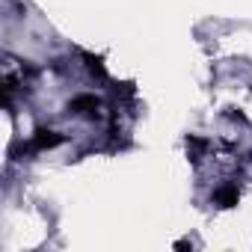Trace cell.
I'll return each instance as SVG.
<instances>
[{
  "label": "cell",
  "mask_w": 252,
  "mask_h": 252,
  "mask_svg": "<svg viewBox=\"0 0 252 252\" xmlns=\"http://www.w3.org/2000/svg\"><path fill=\"white\" fill-rule=\"evenodd\" d=\"M63 143V134L60 131H51V128H39L36 134H33V149L36 152H48V149H54V146H60Z\"/></svg>",
  "instance_id": "6da1fadb"
},
{
  "label": "cell",
  "mask_w": 252,
  "mask_h": 252,
  "mask_svg": "<svg viewBox=\"0 0 252 252\" xmlns=\"http://www.w3.org/2000/svg\"><path fill=\"white\" fill-rule=\"evenodd\" d=\"M68 110L77 113V116H95L98 113V98L95 95H74L71 104H68Z\"/></svg>",
  "instance_id": "7a4b0ae2"
},
{
  "label": "cell",
  "mask_w": 252,
  "mask_h": 252,
  "mask_svg": "<svg viewBox=\"0 0 252 252\" xmlns=\"http://www.w3.org/2000/svg\"><path fill=\"white\" fill-rule=\"evenodd\" d=\"M237 199H240L237 184H225V187H220V190L214 193V202H217L220 208H234V205H237Z\"/></svg>",
  "instance_id": "3957f363"
},
{
  "label": "cell",
  "mask_w": 252,
  "mask_h": 252,
  "mask_svg": "<svg viewBox=\"0 0 252 252\" xmlns=\"http://www.w3.org/2000/svg\"><path fill=\"white\" fill-rule=\"evenodd\" d=\"M86 68H89L92 74H98V77H107V71H104V63H101V57H86Z\"/></svg>",
  "instance_id": "277c9868"
}]
</instances>
